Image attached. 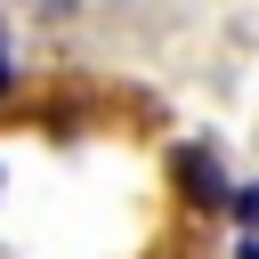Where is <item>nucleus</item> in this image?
I'll return each instance as SVG.
<instances>
[{
  "instance_id": "4",
  "label": "nucleus",
  "mask_w": 259,
  "mask_h": 259,
  "mask_svg": "<svg viewBox=\"0 0 259 259\" xmlns=\"http://www.w3.org/2000/svg\"><path fill=\"white\" fill-rule=\"evenodd\" d=\"M235 259H259V243H243V251H235Z\"/></svg>"
},
{
  "instance_id": "3",
  "label": "nucleus",
  "mask_w": 259,
  "mask_h": 259,
  "mask_svg": "<svg viewBox=\"0 0 259 259\" xmlns=\"http://www.w3.org/2000/svg\"><path fill=\"white\" fill-rule=\"evenodd\" d=\"M8 81H16V65H8V40H0V97H8Z\"/></svg>"
},
{
  "instance_id": "2",
  "label": "nucleus",
  "mask_w": 259,
  "mask_h": 259,
  "mask_svg": "<svg viewBox=\"0 0 259 259\" xmlns=\"http://www.w3.org/2000/svg\"><path fill=\"white\" fill-rule=\"evenodd\" d=\"M235 210H243V219L259 227V186H243V194H235Z\"/></svg>"
},
{
  "instance_id": "1",
  "label": "nucleus",
  "mask_w": 259,
  "mask_h": 259,
  "mask_svg": "<svg viewBox=\"0 0 259 259\" xmlns=\"http://www.w3.org/2000/svg\"><path fill=\"white\" fill-rule=\"evenodd\" d=\"M178 178H186V202H202V210H210V202H227V186L210 178V154H202V146H186V154H178Z\"/></svg>"
}]
</instances>
